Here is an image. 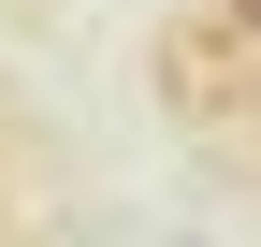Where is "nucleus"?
Segmentation results:
<instances>
[{
    "label": "nucleus",
    "mask_w": 261,
    "mask_h": 247,
    "mask_svg": "<svg viewBox=\"0 0 261 247\" xmlns=\"http://www.w3.org/2000/svg\"><path fill=\"white\" fill-rule=\"evenodd\" d=\"M218 29H232V44H261V0H218Z\"/></svg>",
    "instance_id": "nucleus-1"
}]
</instances>
